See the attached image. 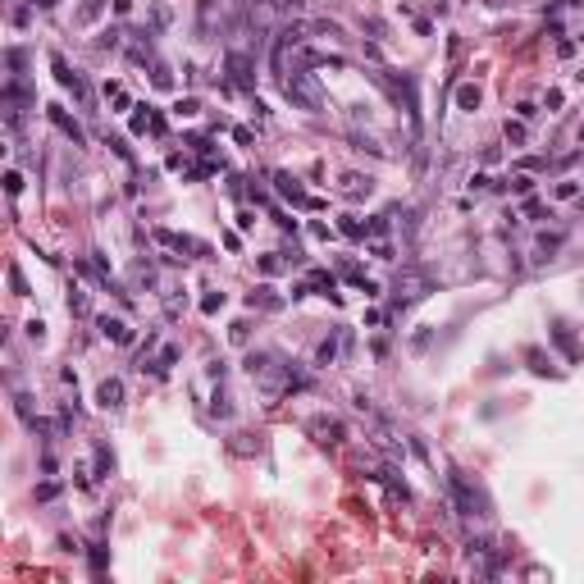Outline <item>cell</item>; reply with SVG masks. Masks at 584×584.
I'll use <instances>...</instances> for the list:
<instances>
[{
	"mask_svg": "<svg viewBox=\"0 0 584 584\" xmlns=\"http://www.w3.org/2000/svg\"><path fill=\"white\" fill-rule=\"evenodd\" d=\"M374 82L393 96L397 105H402V114H406V128H411V142H420V82H416V73H393V69H384V73H374Z\"/></svg>",
	"mask_w": 584,
	"mask_h": 584,
	"instance_id": "6da1fadb",
	"label": "cell"
},
{
	"mask_svg": "<svg viewBox=\"0 0 584 584\" xmlns=\"http://www.w3.org/2000/svg\"><path fill=\"white\" fill-rule=\"evenodd\" d=\"M197 18H201V32H233L242 23H252V0H201L197 5Z\"/></svg>",
	"mask_w": 584,
	"mask_h": 584,
	"instance_id": "7a4b0ae2",
	"label": "cell"
},
{
	"mask_svg": "<svg viewBox=\"0 0 584 584\" xmlns=\"http://www.w3.org/2000/svg\"><path fill=\"white\" fill-rule=\"evenodd\" d=\"M283 101L292 110H306V114H320L324 110V87L310 69H292L283 78Z\"/></svg>",
	"mask_w": 584,
	"mask_h": 584,
	"instance_id": "3957f363",
	"label": "cell"
},
{
	"mask_svg": "<svg viewBox=\"0 0 584 584\" xmlns=\"http://www.w3.org/2000/svg\"><path fill=\"white\" fill-rule=\"evenodd\" d=\"M448 493H452V502H457V512H461V516H475V521H489V516H493L489 493H484L480 484H470V475L448 470Z\"/></svg>",
	"mask_w": 584,
	"mask_h": 584,
	"instance_id": "277c9868",
	"label": "cell"
},
{
	"mask_svg": "<svg viewBox=\"0 0 584 584\" xmlns=\"http://www.w3.org/2000/svg\"><path fill=\"white\" fill-rule=\"evenodd\" d=\"M50 69H55V82H60V87H64V92H73L78 110H92V87H87V78H82L78 69H69V60H64L60 50L50 55Z\"/></svg>",
	"mask_w": 584,
	"mask_h": 584,
	"instance_id": "5b68a950",
	"label": "cell"
},
{
	"mask_svg": "<svg viewBox=\"0 0 584 584\" xmlns=\"http://www.w3.org/2000/svg\"><path fill=\"white\" fill-rule=\"evenodd\" d=\"M429 292H434V279H429L425 269H402V274L393 279V301L397 306H411V301L429 297Z\"/></svg>",
	"mask_w": 584,
	"mask_h": 584,
	"instance_id": "8992f818",
	"label": "cell"
},
{
	"mask_svg": "<svg viewBox=\"0 0 584 584\" xmlns=\"http://www.w3.org/2000/svg\"><path fill=\"white\" fill-rule=\"evenodd\" d=\"M269 178H274V192H279V197H283V201H292L297 210H324V201H320V197H310V192L301 188V183L292 178L288 169H274Z\"/></svg>",
	"mask_w": 584,
	"mask_h": 584,
	"instance_id": "52a82bcc",
	"label": "cell"
},
{
	"mask_svg": "<svg viewBox=\"0 0 584 584\" xmlns=\"http://www.w3.org/2000/svg\"><path fill=\"white\" fill-rule=\"evenodd\" d=\"M306 434L320 443V448H342L347 443V425L338 416H310L306 420Z\"/></svg>",
	"mask_w": 584,
	"mask_h": 584,
	"instance_id": "ba28073f",
	"label": "cell"
},
{
	"mask_svg": "<svg viewBox=\"0 0 584 584\" xmlns=\"http://www.w3.org/2000/svg\"><path fill=\"white\" fill-rule=\"evenodd\" d=\"M224 69H229L233 87H242V92L256 87V60L247 55V50H229V55H224Z\"/></svg>",
	"mask_w": 584,
	"mask_h": 584,
	"instance_id": "9c48e42d",
	"label": "cell"
},
{
	"mask_svg": "<svg viewBox=\"0 0 584 584\" xmlns=\"http://www.w3.org/2000/svg\"><path fill=\"white\" fill-rule=\"evenodd\" d=\"M156 242L169 247V252H178L183 261H188V256H210L205 242H197V237H188V233H174V229H156Z\"/></svg>",
	"mask_w": 584,
	"mask_h": 584,
	"instance_id": "30bf717a",
	"label": "cell"
},
{
	"mask_svg": "<svg viewBox=\"0 0 584 584\" xmlns=\"http://www.w3.org/2000/svg\"><path fill=\"white\" fill-rule=\"evenodd\" d=\"M46 119L60 128L64 137H69L73 146H87V133H82V124H78V119H73L69 110H64V105H46Z\"/></svg>",
	"mask_w": 584,
	"mask_h": 584,
	"instance_id": "8fae6325",
	"label": "cell"
},
{
	"mask_svg": "<svg viewBox=\"0 0 584 584\" xmlns=\"http://www.w3.org/2000/svg\"><path fill=\"white\" fill-rule=\"evenodd\" d=\"M96 329H101V338L114 342V347H128V342H133V324L124 315H96Z\"/></svg>",
	"mask_w": 584,
	"mask_h": 584,
	"instance_id": "7c38bea8",
	"label": "cell"
},
{
	"mask_svg": "<svg viewBox=\"0 0 584 584\" xmlns=\"http://www.w3.org/2000/svg\"><path fill=\"white\" fill-rule=\"evenodd\" d=\"M333 192H338L342 201H365V197L374 192V178H370V174H342Z\"/></svg>",
	"mask_w": 584,
	"mask_h": 584,
	"instance_id": "4fadbf2b",
	"label": "cell"
},
{
	"mask_svg": "<svg viewBox=\"0 0 584 584\" xmlns=\"http://www.w3.org/2000/svg\"><path fill=\"white\" fill-rule=\"evenodd\" d=\"M128 128H133V133L137 137H142V133H151V137H165V114H156V105H137V114H133V124H128Z\"/></svg>",
	"mask_w": 584,
	"mask_h": 584,
	"instance_id": "5bb4252c",
	"label": "cell"
},
{
	"mask_svg": "<svg viewBox=\"0 0 584 584\" xmlns=\"http://www.w3.org/2000/svg\"><path fill=\"white\" fill-rule=\"evenodd\" d=\"M561 247H566V233H561V229H553V233H548V229H544V233L534 237V261H539V265H544V261H553Z\"/></svg>",
	"mask_w": 584,
	"mask_h": 584,
	"instance_id": "9a60e30c",
	"label": "cell"
},
{
	"mask_svg": "<svg viewBox=\"0 0 584 584\" xmlns=\"http://www.w3.org/2000/svg\"><path fill=\"white\" fill-rule=\"evenodd\" d=\"M96 406H101V411H119V406H124V379H101V384H96Z\"/></svg>",
	"mask_w": 584,
	"mask_h": 584,
	"instance_id": "2e32d148",
	"label": "cell"
},
{
	"mask_svg": "<svg viewBox=\"0 0 584 584\" xmlns=\"http://www.w3.org/2000/svg\"><path fill=\"white\" fill-rule=\"evenodd\" d=\"M306 288H310V292H324V297L338 301V279H333L329 269H310V274H306Z\"/></svg>",
	"mask_w": 584,
	"mask_h": 584,
	"instance_id": "e0dca14e",
	"label": "cell"
},
{
	"mask_svg": "<svg viewBox=\"0 0 584 584\" xmlns=\"http://www.w3.org/2000/svg\"><path fill=\"white\" fill-rule=\"evenodd\" d=\"M525 361H529V370H534V374H548V379H561V370L553 365V356H544L539 347H525Z\"/></svg>",
	"mask_w": 584,
	"mask_h": 584,
	"instance_id": "ac0fdd59",
	"label": "cell"
},
{
	"mask_svg": "<svg viewBox=\"0 0 584 584\" xmlns=\"http://www.w3.org/2000/svg\"><path fill=\"white\" fill-rule=\"evenodd\" d=\"M480 101H484L480 82H461V87H457V110H466V114H475V110H480Z\"/></svg>",
	"mask_w": 584,
	"mask_h": 584,
	"instance_id": "d6986e66",
	"label": "cell"
},
{
	"mask_svg": "<svg viewBox=\"0 0 584 584\" xmlns=\"http://www.w3.org/2000/svg\"><path fill=\"white\" fill-rule=\"evenodd\" d=\"M247 306H261V310H279V306H283V297H279V292L269 288V283H261V288L252 292V297H247Z\"/></svg>",
	"mask_w": 584,
	"mask_h": 584,
	"instance_id": "ffe728a7",
	"label": "cell"
},
{
	"mask_svg": "<svg viewBox=\"0 0 584 584\" xmlns=\"http://www.w3.org/2000/svg\"><path fill=\"white\" fill-rule=\"evenodd\" d=\"M553 342H557L561 352H566V361H580V342L571 338V329H566V324H553Z\"/></svg>",
	"mask_w": 584,
	"mask_h": 584,
	"instance_id": "44dd1931",
	"label": "cell"
},
{
	"mask_svg": "<svg viewBox=\"0 0 584 584\" xmlns=\"http://www.w3.org/2000/svg\"><path fill=\"white\" fill-rule=\"evenodd\" d=\"M229 452H237V457H252V452H261V438H256V434H233V438H229Z\"/></svg>",
	"mask_w": 584,
	"mask_h": 584,
	"instance_id": "7402d4cb",
	"label": "cell"
},
{
	"mask_svg": "<svg viewBox=\"0 0 584 584\" xmlns=\"http://www.w3.org/2000/svg\"><path fill=\"white\" fill-rule=\"evenodd\" d=\"M333 361H338V338L329 333V338L315 342V365H333Z\"/></svg>",
	"mask_w": 584,
	"mask_h": 584,
	"instance_id": "603a6c76",
	"label": "cell"
},
{
	"mask_svg": "<svg viewBox=\"0 0 584 584\" xmlns=\"http://www.w3.org/2000/svg\"><path fill=\"white\" fill-rule=\"evenodd\" d=\"M502 137H507L512 146H525V142H529V133H525V119H507V124H502Z\"/></svg>",
	"mask_w": 584,
	"mask_h": 584,
	"instance_id": "cb8c5ba5",
	"label": "cell"
},
{
	"mask_svg": "<svg viewBox=\"0 0 584 584\" xmlns=\"http://www.w3.org/2000/svg\"><path fill=\"white\" fill-rule=\"evenodd\" d=\"M338 233L352 237V242H365V224L356 220V215H342V220H338Z\"/></svg>",
	"mask_w": 584,
	"mask_h": 584,
	"instance_id": "d4e9b609",
	"label": "cell"
},
{
	"mask_svg": "<svg viewBox=\"0 0 584 584\" xmlns=\"http://www.w3.org/2000/svg\"><path fill=\"white\" fill-rule=\"evenodd\" d=\"M101 9H105V0H87V5H82L78 14H73V23H78V28H87V23H96V18H101Z\"/></svg>",
	"mask_w": 584,
	"mask_h": 584,
	"instance_id": "484cf974",
	"label": "cell"
},
{
	"mask_svg": "<svg viewBox=\"0 0 584 584\" xmlns=\"http://www.w3.org/2000/svg\"><path fill=\"white\" fill-rule=\"evenodd\" d=\"M87 561H92L96 575H105V566H110V548H105V544H92V548H87Z\"/></svg>",
	"mask_w": 584,
	"mask_h": 584,
	"instance_id": "4316f807",
	"label": "cell"
},
{
	"mask_svg": "<svg viewBox=\"0 0 584 584\" xmlns=\"http://www.w3.org/2000/svg\"><path fill=\"white\" fill-rule=\"evenodd\" d=\"M14 411H18V420H23L28 429L37 425V411H32V397H28V393H14Z\"/></svg>",
	"mask_w": 584,
	"mask_h": 584,
	"instance_id": "83f0119b",
	"label": "cell"
},
{
	"mask_svg": "<svg viewBox=\"0 0 584 584\" xmlns=\"http://www.w3.org/2000/svg\"><path fill=\"white\" fill-rule=\"evenodd\" d=\"M151 82H156L160 92H169V87H174V73H169V64H160V60L151 64Z\"/></svg>",
	"mask_w": 584,
	"mask_h": 584,
	"instance_id": "f1b7e54d",
	"label": "cell"
},
{
	"mask_svg": "<svg viewBox=\"0 0 584 584\" xmlns=\"http://www.w3.org/2000/svg\"><path fill=\"white\" fill-rule=\"evenodd\" d=\"M210 416H220V420H229V416H233V402H229V393H224V388L210 397Z\"/></svg>",
	"mask_w": 584,
	"mask_h": 584,
	"instance_id": "f546056e",
	"label": "cell"
},
{
	"mask_svg": "<svg viewBox=\"0 0 584 584\" xmlns=\"http://www.w3.org/2000/svg\"><path fill=\"white\" fill-rule=\"evenodd\" d=\"M69 310H73V315H92V301H87V292H82V288L69 292Z\"/></svg>",
	"mask_w": 584,
	"mask_h": 584,
	"instance_id": "4dcf8cb0",
	"label": "cell"
},
{
	"mask_svg": "<svg viewBox=\"0 0 584 584\" xmlns=\"http://www.w3.org/2000/svg\"><path fill=\"white\" fill-rule=\"evenodd\" d=\"M32 497H37V502H55V497H60V480L37 484V489H32Z\"/></svg>",
	"mask_w": 584,
	"mask_h": 584,
	"instance_id": "1f68e13d",
	"label": "cell"
},
{
	"mask_svg": "<svg viewBox=\"0 0 584 584\" xmlns=\"http://www.w3.org/2000/svg\"><path fill=\"white\" fill-rule=\"evenodd\" d=\"M224 310V292H205L201 297V315H220Z\"/></svg>",
	"mask_w": 584,
	"mask_h": 584,
	"instance_id": "d6a6232c",
	"label": "cell"
},
{
	"mask_svg": "<svg viewBox=\"0 0 584 584\" xmlns=\"http://www.w3.org/2000/svg\"><path fill=\"white\" fill-rule=\"evenodd\" d=\"M96 470H101V475H114V452L105 448V443L96 448Z\"/></svg>",
	"mask_w": 584,
	"mask_h": 584,
	"instance_id": "836d02e7",
	"label": "cell"
},
{
	"mask_svg": "<svg viewBox=\"0 0 584 584\" xmlns=\"http://www.w3.org/2000/svg\"><path fill=\"white\" fill-rule=\"evenodd\" d=\"M9 288H14V297H28V279L18 265H9Z\"/></svg>",
	"mask_w": 584,
	"mask_h": 584,
	"instance_id": "e575fe53",
	"label": "cell"
},
{
	"mask_svg": "<svg viewBox=\"0 0 584 584\" xmlns=\"http://www.w3.org/2000/svg\"><path fill=\"white\" fill-rule=\"evenodd\" d=\"M105 92H110V101H114V110H128V105H133V96H128L124 87H119V82H110V87H105Z\"/></svg>",
	"mask_w": 584,
	"mask_h": 584,
	"instance_id": "d590c367",
	"label": "cell"
},
{
	"mask_svg": "<svg viewBox=\"0 0 584 584\" xmlns=\"http://www.w3.org/2000/svg\"><path fill=\"white\" fill-rule=\"evenodd\" d=\"M5 69H9V78H23V50H5Z\"/></svg>",
	"mask_w": 584,
	"mask_h": 584,
	"instance_id": "8d00e7d4",
	"label": "cell"
},
{
	"mask_svg": "<svg viewBox=\"0 0 584 584\" xmlns=\"http://www.w3.org/2000/svg\"><path fill=\"white\" fill-rule=\"evenodd\" d=\"M512 192H516V197H529V192H534V178H529V174H516V178H512Z\"/></svg>",
	"mask_w": 584,
	"mask_h": 584,
	"instance_id": "74e56055",
	"label": "cell"
},
{
	"mask_svg": "<svg viewBox=\"0 0 584 584\" xmlns=\"http://www.w3.org/2000/svg\"><path fill=\"white\" fill-rule=\"evenodd\" d=\"M5 192H9V197L23 192V174H18V169H9V174H5Z\"/></svg>",
	"mask_w": 584,
	"mask_h": 584,
	"instance_id": "f35d334b",
	"label": "cell"
},
{
	"mask_svg": "<svg viewBox=\"0 0 584 584\" xmlns=\"http://www.w3.org/2000/svg\"><path fill=\"white\" fill-rule=\"evenodd\" d=\"M553 197H557V201H575V197H580V188L566 178V183H557V192H553Z\"/></svg>",
	"mask_w": 584,
	"mask_h": 584,
	"instance_id": "ab89813d",
	"label": "cell"
},
{
	"mask_svg": "<svg viewBox=\"0 0 584 584\" xmlns=\"http://www.w3.org/2000/svg\"><path fill=\"white\" fill-rule=\"evenodd\" d=\"M229 338L237 342V347H247V338H252V333H247V320H233V329H229Z\"/></svg>",
	"mask_w": 584,
	"mask_h": 584,
	"instance_id": "60d3db41",
	"label": "cell"
},
{
	"mask_svg": "<svg viewBox=\"0 0 584 584\" xmlns=\"http://www.w3.org/2000/svg\"><path fill=\"white\" fill-rule=\"evenodd\" d=\"M197 110H201V105H197V96H188V101H178V105H174V114H183V119H192Z\"/></svg>",
	"mask_w": 584,
	"mask_h": 584,
	"instance_id": "b9f144b4",
	"label": "cell"
},
{
	"mask_svg": "<svg viewBox=\"0 0 584 584\" xmlns=\"http://www.w3.org/2000/svg\"><path fill=\"white\" fill-rule=\"evenodd\" d=\"M288 261H279V256H261V274H279Z\"/></svg>",
	"mask_w": 584,
	"mask_h": 584,
	"instance_id": "7bdbcfd3",
	"label": "cell"
},
{
	"mask_svg": "<svg viewBox=\"0 0 584 584\" xmlns=\"http://www.w3.org/2000/svg\"><path fill=\"white\" fill-rule=\"evenodd\" d=\"M110 146H114V156H119V160H124V165H133V151H128V146H124V137H110Z\"/></svg>",
	"mask_w": 584,
	"mask_h": 584,
	"instance_id": "ee69618b",
	"label": "cell"
},
{
	"mask_svg": "<svg viewBox=\"0 0 584 584\" xmlns=\"http://www.w3.org/2000/svg\"><path fill=\"white\" fill-rule=\"evenodd\" d=\"M233 142H237V146H252L256 133H252V128H233Z\"/></svg>",
	"mask_w": 584,
	"mask_h": 584,
	"instance_id": "f6af8a7d",
	"label": "cell"
},
{
	"mask_svg": "<svg viewBox=\"0 0 584 584\" xmlns=\"http://www.w3.org/2000/svg\"><path fill=\"white\" fill-rule=\"evenodd\" d=\"M28 338L41 342V338H46V324H41V320H28Z\"/></svg>",
	"mask_w": 584,
	"mask_h": 584,
	"instance_id": "bcb514c9",
	"label": "cell"
},
{
	"mask_svg": "<svg viewBox=\"0 0 584 584\" xmlns=\"http://www.w3.org/2000/svg\"><path fill=\"white\" fill-rule=\"evenodd\" d=\"M119 37H124V32H119V28H110L101 41H96V46H101V50H110V46H119Z\"/></svg>",
	"mask_w": 584,
	"mask_h": 584,
	"instance_id": "7dc6e473",
	"label": "cell"
},
{
	"mask_svg": "<svg viewBox=\"0 0 584 584\" xmlns=\"http://www.w3.org/2000/svg\"><path fill=\"white\" fill-rule=\"evenodd\" d=\"M561 101H566V96H561V92L553 87V92H548V96H544V110H561Z\"/></svg>",
	"mask_w": 584,
	"mask_h": 584,
	"instance_id": "c3c4849f",
	"label": "cell"
},
{
	"mask_svg": "<svg viewBox=\"0 0 584 584\" xmlns=\"http://www.w3.org/2000/svg\"><path fill=\"white\" fill-rule=\"evenodd\" d=\"M516 114H521V119H534L539 105H534V101H521V105H516Z\"/></svg>",
	"mask_w": 584,
	"mask_h": 584,
	"instance_id": "681fc988",
	"label": "cell"
},
{
	"mask_svg": "<svg viewBox=\"0 0 584 584\" xmlns=\"http://www.w3.org/2000/svg\"><path fill=\"white\" fill-rule=\"evenodd\" d=\"M525 215H529V220H539V215H544V201L529 197V201H525Z\"/></svg>",
	"mask_w": 584,
	"mask_h": 584,
	"instance_id": "f907efd6",
	"label": "cell"
},
{
	"mask_svg": "<svg viewBox=\"0 0 584 584\" xmlns=\"http://www.w3.org/2000/svg\"><path fill=\"white\" fill-rule=\"evenodd\" d=\"M128 9H133V0H114V14H119V18H124Z\"/></svg>",
	"mask_w": 584,
	"mask_h": 584,
	"instance_id": "816d5d0a",
	"label": "cell"
},
{
	"mask_svg": "<svg viewBox=\"0 0 584 584\" xmlns=\"http://www.w3.org/2000/svg\"><path fill=\"white\" fill-rule=\"evenodd\" d=\"M580 142H584V124H580Z\"/></svg>",
	"mask_w": 584,
	"mask_h": 584,
	"instance_id": "f5cc1de1",
	"label": "cell"
}]
</instances>
